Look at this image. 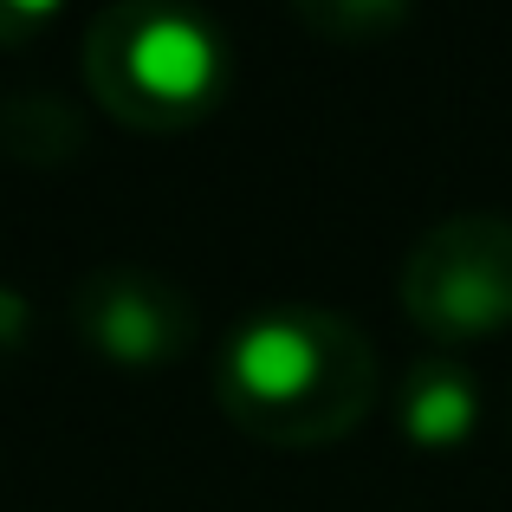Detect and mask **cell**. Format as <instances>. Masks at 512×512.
Wrapping results in <instances>:
<instances>
[{"label":"cell","mask_w":512,"mask_h":512,"mask_svg":"<svg viewBox=\"0 0 512 512\" xmlns=\"http://www.w3.org/2000/svg\"><path fill=\"white\" fill-rule=\"evenodd\" d=\"M376 338L338 305H260L214 350V402L266 448L344 441L376 402Z\"/></svg>","instance_id":"1"},{"label":"cell","mask_w":512,"mask_h":512,"mask_svg":"<svg viewBox=\"0 0 512 512\" xmlns=\"http://www.w3.org/2000/svg\"><path fill=\"white\" fill-rule=\"evenodd\" d=\"M234 52L227 26L175 0H117L85 26V85L117 124L169 137L221 111Z\"/></svg>","instance_id":"2"},{"label":"cell","mask_w":512,"mask_h":512,"mask_svg":"<svg viewBox=\"0 0 512 512\" xmlns=\"http://www.w3.org/2000/svg\"><path fill=\"white\" fill-rule=\"evenodd\" d=\"M396 299L415 331H428L441 350L474 344L512 325V214L461 208L435 221L409 247L396 273Z\"/></svg>","instance_id":"3"},{"label":"cell","mask_w":512,"mask_h":512,"mask_svg":"<svg viewBox=\"0 0 512 512\" xmlns=\"http://www.w3.org/2000/svg\"><path fill=\"white\" fill-rule=\"evenodd\" d=\"M65 325L111 370H169L201 338V312L182 292V279L137 260H104L78 273L72 299H65Z\"/></svg>","instance_id":"4"},{"label":"cell","mask_w":512,"mask_h":512,"mask_svg":"<svg viewBox=\"0 0 512 512\" xmlns=\"http://www.w3.org/2000/svg\"><path fill=\"white\" fill-rule=\"evenodd\" d=\"M480 428V376L454 350H422L396 383V435L409 448L448 454Z\"/></svg>","instance_id":"5"},{"label":"cell","mask_w":512,"mask_h":512,"mask_svg":"<svg viewBox=\"0 0 512 512\" xmlns=\"http://www.w3.org/2000/svg\"><path fill=\"white\" fill-rule=\"evenodd\" d=\"M299 20L331 39H376V33H396L409 20V7L402 0H325V7H299Z\"/></svg>","instance_id":"6"},{"label":"cell","mask_w":512,"mask_h":512,"mask_svg":"<svg viewBox=\"0 0 512 512\" xmlns=\"http://www.w3.org/2000/svg\"><path fill=\"white\" fill-rule=\"evenodd\" d=\"M59 0H0V46L7 52H20V46H33L46 26H59Z\"/></svg>","instance_id":"7"}]
</instances>
